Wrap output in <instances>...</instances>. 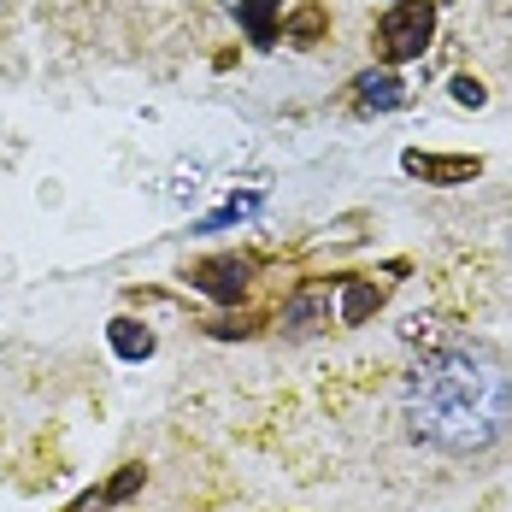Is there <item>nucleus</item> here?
Listing matches in <instances>:
<instances>
[{"label":"nucleus","instance_id":"39448f33","mask_svg":"<svg viewBox=\"0 0 512 512\" xmlns=\"http://www.w3.org/2000/svg\"><path fill=\"white\" fill-rule=\"evenodd\" d=\"M354 89H359V106H365V112H395V106L407 101V89H401L395 71H365Z\"/></svg>","mask_w":512,"mask_h":512},{"label":"nucleus","instance_id":"f257e3e1","mask_svg":"<svg viewBox=\"0 0 512 512\" xmlns=\"http://www.w3.org/2000/svg\"><path fill=\"white\" fill-rule=\"evenodd\" d=\"M407 430L412 442L454 460L501 448L512 430V371L471 342L424 354L407 377Z\"/></svg>","mask_w":512,"mask_h":512},{"label":"nucleus","instance_id":"f03ea898","mask_svg":"<svg viewBox=\"0 0 512 512\" xmlns=\"http://www.w3.org/2000/svg\"><path fill=\"white\" fill-rule=\"evenodd\" d=\"M430 36H436V6L430 0H401L377 24V48H383V59H395V65L401 59H418V53L430 48Z\"/></svg>","mask_w":512,"mask_h":512},{"label":"nucleus","instance_id":"0eeeda50","mask_svg":"<svg viewBox=\"0 0 512 512\" xmlns=\"http://www.w3.org/2000/svg\"><path fill=\"white\" fill-rule=\"evenodd\" d=\"M407 171L418 177H436V183H471L483 165L477 159H436V154H407Z\"/></svg>","mask_w":512,"mask_h":512},{"label":"nucleus","instance_id":"423d86ee","mask_svg":"<svg viewBox=\"0 0 512 512\" xmlns=\"http://www.w3.org/2000/svg\"><path fill=\"white\" fill-rule=\"evenodd\" d=\"M236 18H242V30L254 36L259 48L283 42V30H277V0H236Z\"/></svg>","mask_w":512,"mask_h":512},{"label":"nucleus","instance_id":"20e7f679","mask_svg":"<svg viewBox=\"0 0 512 512\" xmlns=\"http://www.w3.org/2000/svg\"><path fill=\"white\" fill-rule=\"evenodd\" d=\"M330 324V289H301L289 307H283V330L289 336H312Z\"/></svg>","mask_w":512,"mask_h":512},{"label":"nucleus","instance_id":"7ed1b4c3","mask_svg":"<svg viewBox=\"0 0 512 512\" xmlns=\"http://www.w3.org/2000/svg\"><path fill=\"white\" fill-rule=\"evenodd\" d=\"M248 259L224 254V259H206V265H195V283H201L206 295H218V301H236L242 295V283H248Z\"/></svg>","mask_w":512,"mask_h":512},{"label":"nucleus","instance_id":"9d476101","mask_svg":"<svg viewBox=\"0 0 512 512\" xmlns=\"http://www.w3.org/2000/svg\"><path fill=\"white\" fill-rule=\"evenodd\" d=\"M377 301H383V289H371V283H348V289H342V324H359Z\"/></svg>","mask_w":512,"mask_h":512},{"label":"nucleus","instance_id":"1a4fd4ad","mask_svg":"<svg viewBox=\"0 0 512 512\" xmlns=\"http://www.w3.org/2000/svg\"><path fill=\"white\" fill-rule=\"evenodd\" d=\"M324 30H330V12H324V6H301V12H295V18L283 24V36H289L295 48H312V42H318Z\"/></svg>","mask_w":512,"mask_h":512},{"label":"nucleus","instance_id":"6e6552de","mask_svg":"<svg viewBox=\"0 0 512 512\" xmlns=\"http://www.w3.org/2000/svg\"><path fill=\"white\" fill-rule=\"evenodd\" d=\"M112 348L124 359H148L154 354V330H142L136 318H112Z\"/></svg>","mask_w":512,"mask_h":512},{"label":"nucleus","instance_id":"f8f14e48","mask_svg":"<svg viewBox=\"0 0 512 512\" xmlns=\"http://www.w3.org/2000/svg\"><path fill=\"white\" fill-rule=\"evenodd\" d=\"M230 6H236V0H230Z\"/></svg>","mask_w":512,"mask_h":512},{"label":"nucleus","instance_id":"9b49d317","mask_svg":"<svg viewBox=\"0 0 512 512\" xmlns=\"http://www.w3.org/2000/svg\"><path fill=\"white\" fill-rule=\"evenodd\" d=\"M454 101L460 106H483V83H477V77H460V83H454Z\"/></svg>","mask_w":512,"mask_h":512}]
</instances>
